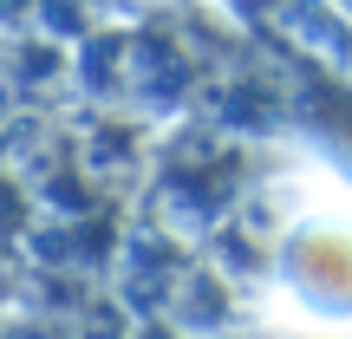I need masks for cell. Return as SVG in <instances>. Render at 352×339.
Segmentation results:
<instances>
[{"instance_id": "1", "label": "cell", "mask_w": 352, "mask_h": 339, "mask_svg": "<svg viewBox=\"0 0 352 339\" xmlns=\"http://www.w3.org/2000/svg\"><path fill=\"white\" fill-rule=\"evenodd\" d=\"M287 287L314 314H352V228L314 222L287 241Z\"/></svg>"}, {"instance_id": "2", "label": "cell", "mask_w": 352, "mask_h": 339, "mask_svg": "<svg viewBox=\"0 0 352 339\" xmlns=\"http://www.w3.org/2000/svg\"><path fill=\"white\" fill-rule=\"evenodd\" d=\"M346 7H352V0H346Z\"/></svg>"}]
</instances>
